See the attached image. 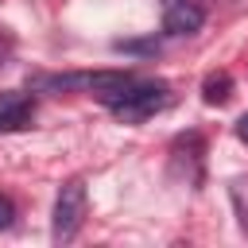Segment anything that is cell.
Instances as JSON below:
<instances>
[{
	"mask_svg": "<svg viewBox=\"0 0 248 248\" xmlns=\"http://www.w3.org/2000/svg\"><path fill=\"white\" fill-rule=\"evenodd\" d=\"M105 105L116 112V116H124V120H143V116H151V112H159L163 105H167V85L163 81H128V85H120L116 93H108L105 97Z\"/></svg>",
	"mask_w": 248,
	"mask_h": 248,
	"instance_id": "1",
	"label": "cell"
},
{
	"mask_svg": "<svg viewBox=\"0 0 248 248\" xmlns=\"http://www.w3.org/2000/svg\"><path fill=\"white\" fill-rule=\"evenodd\" d=\"M85 221V186L81 182H66L58 190V202H54V240H74L78 229Z\"/></svg>",
	"mask_w": 248,
	"mask_h": 248,
	"instance_id": "2",
	"label": "cell"
},
{
	"mask_svg": "<svg viewBox=\"0 0 248 248\" xmlns=\"http://www.w3.org/2000/svg\"><path fill=\"white\" fill-rule=\"evenodd\" d=\"M202 23H205V12L194 0H163V31L194 35V31H202Z\"/></svg>",
	"mask_w": 248,
	"mask_h": 248,
	"instance_id": "3",
	"label": "cell"
},
{
	"mask_svg": "<svg viewBox=\"0 0 248 248\" xmlns=\"http://www.w3.org/2000/svg\"><path fill=\"white\" fill-rule=\"evenodd\" d=\"M31 120V101L23 93H0V132H16Z\"/></svg>",
	"mask_w": 248,
	"mask_h": 248,
	"instance_id": "4",
	"label": "cell"
},
{
	"mask_svg": "<svg viewBox=\"0 0 248 248\" xmlns=\"http://www.w3.org/2000/svg\"><path fill=\"white\" fill-rule=\"evenodd\" d=\"M202 97H205V105H225V101L232 97V78H229L225 70L209 74V78L202 81Z\"/></svg>",
	"mask_w": 248,
	"mask_h": 248,
	"instance_id": "5",
	"label": "cell"
},
{
	"mask_svg": "<svg viewBox=\"0 0 248 248\" xmlns=\"http://www.w3.org/2000/svg\"><path fill=\"white\" fill-rule=\"evenodd\" d=\"M229 202H232V213H236L240 229L248 232V174H236L229 182Z\"/></svg>",
	"mask_w": 248,
	"mask_h": 248,
	"instance_id": "6",
	"label": "cell"
},
{
	"mask_svg": "<svg viewBox=\"0 0 248 248\" xmlns=\"http://www.w3.org/2000/svg\"><path fill=\"white\" fill-rule=\"evenodd\" d=\"M12 225H16V205H12V198L0 194V229H12Z\"/></svg>",
	"mask_w": 248,
	"mask_h": 248,
	"instance_id": "7",
	"label": "cell"
},
{
	"mask_svg": "<svg viewBox=\"0 0 248 248\" xmlns=\"http://www.w3.org/2000/svg\"><path fill=\"white\" fill-rule=\"evenodd\" d=\"M236 136H240V140H244V143H248V112H244V116H240V120H236Z\"/></svg>",
	"mask_w": 248,
	"mask_h": 248,
	"instance_id": "8",
	"label": "cell"
},
{
	"mask_svg": "<svg viewBox=\"0 0 248 248\" xmlns=\"http://www.w3.org/2000/svg\"><path fill=\"white\" fill-rule=\"evenodd\" d=\"M4 58H8V39L0 35V66H4Z\"/></svg>",
	"mask_w": 248,
	"mask_h": 248,
	"instance_id": "9",
	"label": "cell"
}]
</instances>
